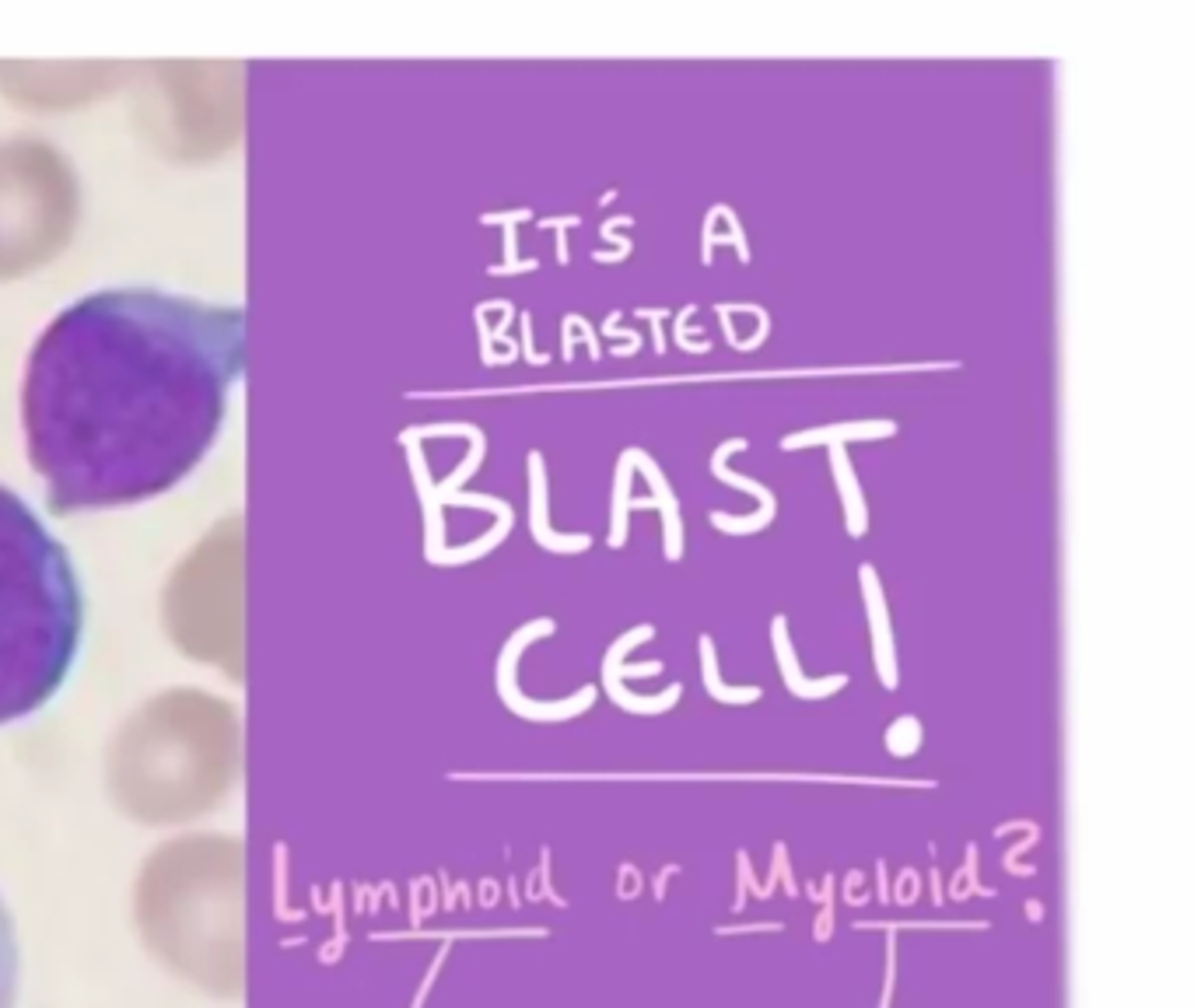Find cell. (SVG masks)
<instances>
[{
	"instance_id": "cell-1",
	"label": "cell",
	"mask_w": 1194,
	"mask_h": 1008,
	"mask_svg": "<svg viewBox=\"0 0 1194 1008\" xmlns=\"http://www.w3.org/2000/svg\"><path fill=\"white\" fill-rule=\"evenodd\" d=\"M245 372V312L162 287L60 308L21 375L25 455L53 515L133 508L214 448Z\"/></svg>"
},
{
	"instance_id": "cell-4",
	"label": "cell",
	"mask_w": 1194,
	"mask_h": 1008,
	"mask_svg": "<svg viewBox=\"0 0 1194 1008\" xmlns=\"http://www.w3.org/2000/svg\"><path fill=\"white\" fill-rule=\"evenodd\" d=\"M861 592H865V610H869V627H872V648H876V669L886 690L897 686V655H893V630H890V613H886V596L879 588L876 571L865 564L858 571Z\"/></svg>"
},
{
	"instance_id": "cell-10",
	"label": "cell",
	"mask_w": 1194,
	"mask_h": 1008,
	"mask_svg": "<svg viewBox=\"0 0 1194 1008\" xmlns=\"http://www.w3.org/2000/svg\"><path fill=\"white\" fill-rule=\"evenodd\" d=\"M18 991H21V949L11 910L0 896V1008H18Z\"/></svg>"
},
{
	"instance_id": "cell-25",
	"label": "cell",
	"mask_w": 1194,
	"mask_h": 1008,
	"mask_svg": "<svg viewBox=\"0 0 1194 1008\" xmlns=\"http://www.w3.org/2000/svg\"><path fill=\"white\" fill-rule=\"evenodd\" d=\"M610 200H617V189H606V193H603V196H599V204H603V207H606V204H610Z\"/></svg>"
},
{
	"instance_id": "cell-24",
	"label": "cell",
	"mask_w": 1194,
	"mask_h": 1008,
	"mask_svg": "<svg viewBox=\"0 0 1194 1008\" xmlns=\"http://www.w3.org/2000/svg\"><path fill=\"white\" fill-rule=\"evenodd\" d=\"M637 347L641 343H617V347H610V354L613 357H630V354H637Z\"/></svg>"
},
{
	"instance_id": "cell-2",
	"label": "cell",
	"mask_w": 1194,
	"mask_h": 1008,
	"mask_svg": "<svg viewBox=\"0 0 1194 1008\" xmlns=\"http://www.w3.org/2000/svg\"><path fill=\"white\" fill-rule=\"evenodd\" d=\"M84 641V588L39 511L0 484V728L50 708Z\"/></svg>"
},
{
	"instance_id": "cell-19",
	"label": "cell",
	"mask_w": 1194,
	"mask_h": 1008,
	"mask_svg": "<svg viewBox=\"0 0 1194 1008\" xmlns=\"http://www.w3.org/2000/svg\"><path fill=\"white\" fill-rule=\"evenodd\" d=\"M565 323H568L571 330H578V333H581V340L589 343V354H592V357H599V354H603V347H599V340H596V333H592V326H589V319H585V316H574V312H571V316H565Z\"/></svg>"
},
{
	"instance_id": "cell-21",
	"label": "cell",
	"mask_w": 1194,
	"mask_h": 1008,
	"mask_svg": "<svg viewBox=\"0 0 1194 1008\" xmlns=\"http://www.w3.org/2000/svg\"><path fill=\"white\" fill-rule=\"evenodd\" d=\"M529 274V270H540V260H518V263H505V267H491V274Z\"/></svg>"
},
{
	"instance_id": "cell-16",
	"label": "cell",
	"mask_w": 1194,
	"mask_h": 1008,
	"mask_svg": "<svg viewBox=\"0 0 1194 1008\" xmlns=\"http://www.w3.org/2000/svg\"><path fill=\"white\" fill-rule=\"evenodd\" d=\"M697 312V305H686L680 312V319H677V336H680V347L683 350H690V354H704V350H711V343L708 340H701V343H693L690 340V333H686V319ZM693 336H701V330H693Z\"/></svg>"
},
{
	"instance_id": "cell-3",
	"label": "cell",
	"mask_w": 1194,
	"mask_h": 1008,
	"mask_svg": "<svg viewBox=\"0 0 1194 1008\" xmlns=\"http://www.w3.org/2000/svg\"><path fill=\"white\" fill-rule=\"evenodd\" d=\"M740 448H749V442H746V438H729V442H722V445L715 448V455H711V473H715L722 484L740 487V491H746V494H753V498L760 501V508H757L753 515H746V518H733V515L715 511V515H711V525L722 529V532H729V536H749V532L764 529L767 522H774V515H778V498H774V491H767V487L757 484V480H746L742 473H733V469L725 466V459H729L733 452H740Z\"/></svg>"
},
{
	"instance_id": "cell-20",
	"label": "cell",
	"mask_w": 1194,
	"mask_h": 1008,
	"mask_svg": "<svg viewBox=\"0 0 1194 1008\" xmlns=\"http://www.w3.org/2000/svg\"><path fill=\"white\" fill-rule=\"evenodd\" d=\"M522 354H525V361H529V364H547V361H550L547 354H536V350H533V333H529V312H522Z\"/></svg>"
},
{
	"instance_id": "cell-11",
	"label": "cell",
	"mask_w": 1194,
	"mask_h": 1008,
	"mask_svg": "<svg viewBox=\"0 0 1194 1008\" xmlns=\"http://www.w3.org/2000/svg\"><path fill=\"white\" fill-rule=\"evenodd\" d=\"M701 662H704V686L711 697H718L722 704H753L760 700V686H725L718 676V659H715V644L704 634L701 637Z\"/></svg>"
},
{
	"instance_id": "cell-6",
	"label": "cell",
	"mask_w": 1194,
	"mask_h": 1008,
	"mask_svg": "<svg viewBox=\"0 0 1194 1008\" xmlns=\"http://www.w3.org/2000/svg\"><path fill=\"white\" fill-rule=\"evenodd\" d=\"M771 641H774V655H778V666L785 672V683L789 690L802 697V700H820V697H830L834 690L848 686V676L837 672V676H827V679H809L805 672L798 669L796 662V652H792V641H789V627H785V616H774L771 623Z\"/></svg>"
},
{
	"instance_id": "cell-23",
	"label": "cell",
	"mask_w": 1194,
	"mask_h": 1008,
	"mask_svg": "<svg viewBox=\"0 0 1194 1008\" xmlns=\"http://www.w3.org/2000/svg\"><path fill=\"white\" fill-rule=\"evenodd\" d=\"M525 218H529V207H518V211H512V214H498V218H494V214H487V218H484V221H487V224H494V221H498V224H505V228H509V224H515V221H525Z\"/></svg>"
},
{
	"instance_id": "cell-9",
	"label": "cell",
	"mask_w": 1194,
	"mask_h": 1008,
	"mask_svg": "<svg viewBox=\"0 0 1194 1008\" xmlns=\"http://www.w3.org/2000/svg\"><path fill=\"white\" fill-rule=\"evenodd\" d=\"M830 469H834V480H837V491H841V504H845V518H848V536L852 540H861L865 529H869V511H865V494L858 487V476L852 469V459L845 445H830Z\"/></svg>"
},
{
	"instance_id": "cell-22",
	"label": "cell",
	"mask_w": 1194,
	"mask_h": 1008,
	"mask_svg": "<svg viewBox=\"0 0 1194 1008\" xmlns=\"http://www.w3.org/2000/svg\"><path fill=\"white\" fill-rule=\"evenodd\" d=\"M571 224H581V218H578V214H565V218H543V221H540V228H543V231H550V228H554V231H565V228H571Z\"/></svg>"
},
{
	"instance_id": "cell-12",
	"label": "cell",
	"mask_w": 1194,
	"mask_h": 1008,
	"mask_svg": "<svg viewBox=\"0 0 1194 1008\" xmlns=\"http://www.w3.org/2000/svg\"><path fill=\"white\" fill-rule=\"evenodd\" d=\"M630 473H634V455L627 448L617 462V484H613V522H610V536L606 543L613 550H621L627 543V511H630Z\"/></svg>"
},
{
	"instance_id": "cell-18",
	"label": "cell",
	"mask_w": 1194,
	"mask_h": 1008,
	"mask_svg": "<svg viewBox=\"0 0 1194 1008\" xmlns=\"http://www.w3.org/2000/svg\"><path fill=\"white\" fill-rule=\"evenodd\" d=\"M621 308H613L610 316H606V323H603V336H613V340H621V343H641V336L634 333V330H621Z\"/></svg>"
},
{
	"instance_id": "cell-5",
	"label": "cell",
	"mask_w": 1194,
	"mask_h": 1008,
	"mask_svg": "<svg viewBox=\"0 0 1194 1008\" xmlns=\"http://www.w3.org/2000/svg\"><path fill=\"white\" fill-rule=\"evenodd\" d=\"M529 473H533V511H529V529L536 536V543L543 550H554V554H578V550H589L592 547V536L589 532H554L550 529V518H547V469H543V455L533 452L529 455Z\"/></svg>"
},
{
	"instance_id": "cell-7",
	"label": "cell",
	"mask_w": 1194,
	"mask_h": 1008,
	"mask_svg": "<svg viewBox=\"0 0 1194 1008\" xmlns=\"http://www.w3.org/2000/svg\"><path fill=\"white\" fill-rule=\"evenodd\" d=\"M634 455V466L645 473V480L652 484V498H655V508L662 511V532H666V560H680L683 554V522H680V504H677V494L669 487V480L662 476V469L655 466V459L645 452V448H630Z\"/></svg>"
},
{
	"instance_id": "cell-13",
	"label": "cell",
	"mask_w": 1194,
	"mask_h": 1008,
	"mask_svg": "<svg viewBox=\"0 0 1194 1008\" xmlns=\"http://www.w3.org/2000/svg\"><path fill=\"white\" fill-rule=\"evenodd\" d=\"M725 224H729V231H704V249H701V260H704V263H711V256H715V245H725V242H733V245L740 249V263H749V260H753V252H749L746 231H742L740 218L733 214V207H725Z\"/></svg>"
},
{
	"instance_id": "cell-15",
	"label": "cell",
	"mask_w": 1194,
	"mask_h": 1008,
	"mask_svg": "<svg viewBox=\"0 0 1194 1008\" xmlns=\"http://www.w3.org/2000/svg\"><path fill=\"white\" fill-rule=\"evenodd\" d=\"M621 224H634L630 218H610V221L603 224L599 228V235H603V242H610L617 252H613V263H621V260H627V252H630V238H624V235H617V228Z\"/></svg>"
},
{
	"instance_id": "cell-17",
	"label": "cell",
	"mask_w": 1194,
	"mask_h": 1008,
	"mask_svg": "<svg viewBox=\"0 0 1194 1008\" xmlns=\"http://www.w3.org/2000/svg\"><path fill=\"white\" fill-rule=\"evenodd\" d=\"M634 316L652 319V333H655V354H666V336H662V319L669 316V308H634Z\"/></svg>"
},
{
	"instance_id": "cell-8",
	"label": "cell",
	"mask_w": 1194,
	"mask_h": 1008,
	"mask_svg": "<svg viewBox=\"0 0 1194 1008\" xmlns=\"http://www.w3.org/2000/svg\"><path fill=\"white\" fill-rule=\"evenodd\" d=\"M897 435L893 420H852V424H830V428H813V431H796L789 438H781L785 452H796L805 445H845L848 438H890Z\"/></svg>"
},
{
	"instance_id": "cell-14",
	"label": "cell",
	"mask_w": 1194,
	"mask_h": 1008,
	"mask_svg": "<svg viewBox=\"0 0 1194 1008\" xmlns=\"http://www.w3.org/2000/svg\"><path fill=\"white\" fill-rule=\"evenodd\" d=\"M918 746H921V722L914 718V715H904V718H897L893 725L886 728V749L893 753V756H910V753H918Z\"/></svg>"
}]
</instances>
